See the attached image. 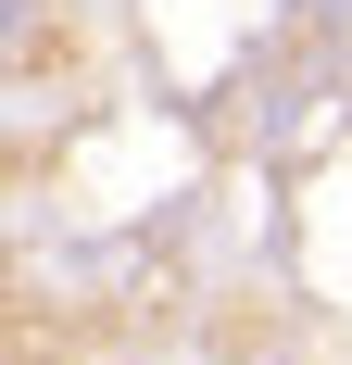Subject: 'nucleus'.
I'll return each instance as SVG.
<instances>
[{
	"mask_svg": "<svg viewBox=\"0 0 352 365\" xmlns=\"http://www.w3.org/2000/svg\"><path fill=\"white\" fill-rule=\"evenodd\" d=\"M13 13H26V0H13Z\"/></svg>",
	"mask_w": 352,
	"mask_h": 365,
	"instance_id": "nucleus-1",
	"label": "nucleus"
}]
</instances>
